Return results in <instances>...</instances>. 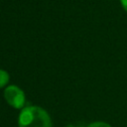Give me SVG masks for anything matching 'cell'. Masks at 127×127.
<instances>
[{
	"label": "cell",
	"instance_id": "5b68a950",
	"mask_svg": "<svg viewBox=\"0 0 127 127\" xmlns=\"http://www.w3.org/2000/svg\"><path fill=\"white\" fill-rule=\"evenodd\" d=\"M120 3H121V5H122L123 9L127 12V0H120Z\"/></svg>",
	"mask_w": 127,
	"mask_h": 127
},
{
	"label": "cell",
	"instance_id": "6da1fadb",
	"mask_svg": "<svg viewBox=\"0 0 127 127\" xmlns=\"http://www.w3.org/2000/svg\"><path fill=\"white\" fill-rule=\"evenodd\" d=\"M19 127H52L49 113L39 106L24 107L18 119Z\"/></svg>",
	"mask_w": 127,
	"mask_h": 127
},
{
	"label": "cell",
	"instance_id": "3957f363",
	"mask_svg": "<svg viewBox=\"0 0 127 127\" xmlns=\"http://www.w3.org/2000/svg\"><path fill=\"white\" fill-rule=\"evenodd\" d=\"M9 81V74L6 70L0 68V88L5 86Z\"/></svg>",
	"mask_w": 127,
	"mask_h": 127
},
{
	"label": "cell",
	"instance_id": "7a4b0ae2",
	"mask_svg": "<svg viewBox=\"0 0 127 127\" xmlns=\"http://www.w3.org/2000/svg\"><path fill=\"white\" fill-rule=\"evenodd\" d=\"M4 97L8 104L14 108H23L25 105V93L16 85H8L4 90Z\"/></svg>",
	"mask_w": 127,
	"mask_h": 127
},
{
	"label": "cell",
	"instance_id": "277c9868",
	"mask_svg": "<svg viewBox=\"0 0 127 127\" xmlns=\"http://www.w3.org/2000/svg\"><path fill=\"white\" fill-rule=\"evenodd\" d=\"M86 127H112L109 123L104 122V121H95L90 124H88Z\"/></svg>",
	"mask_w": 127,
	"mask_h": 127
}]
</instances>
